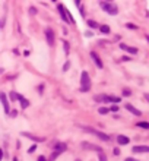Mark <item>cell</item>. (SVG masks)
<instances>
[{
    "label": "cell",
    "instance_id": "cell-1",
    "mask_svg": "<svg viewBox=\"0 0 149 161\" xmlns=\"http://www.w3.org/2000/svg\"><path fill=\"white\" fill-rule=\"evenodd\" d=\"M80 91L82 92H86V91H89L91 88V81H89V75L86 72H82V75H80Z\"/></svg>",
    "mask_w": 149,
    "mask_h": 161
},
{
    "label": "cell",
    "instance_id": "cell-2",
    "mask_svg": "<svg viewBox=\"0 0 149 161\" xmlns=\"http://www.w3.org/2000/svg\"><path fill=\"white\" fill-rule=\"evenodd\" d=\"M99 5H101V7L107 12V13H110V15H117L118 13V7L114 3H111V2H101Z\"/></svg>",
    "mask_w": 149,
    "mask_h": 161
},
{
    "label": "cell",
    "instance_id": "cell-3",
    "mask_svg": "<svg viewBox=\"0 0 149 161\" xmlns=\"http://www.w3.org/2000/svg\"><path fill=\"white\" fill-rule=\"evenodd\" d=\"M83 130L88 132V133H92V135H95V136H98L99 139H102V141H105V142H110V141H111L110 135H107V133H104V132L95 130V129H92V128H83Z\"/></svg>",
    "mask_w": 149,
    "mask_h": 161
},
{
    "label": "cell",
    "instance_id": "cell-4",
    "mask_svg": "<svg viewBox=\"0 0 149 161\" xmlns=\"http://www.w3.org/2000/svg\"><path fill=\"white\" fill-rule=\"evenodd\" d=\"M94 100L95 101H102V103H120V98L113 97V95H95Z\"/></svg>",
    "mask_w": 149,
    "mask_h": 161
},
{
    "label": "cell",
    "instance_id": "cell-5",
    "mask_svg": "<svg viewBox=\"0 0 149 161\" xmlns=\"http://www.w3.org/2000/svg\"><path fill=\"white\" fill-rule=\"evenodd\" d=\"M45 38H47L48 45H54V31L51 28H47L45 29Z\"/></svg>",
    "mask_w": 149,
    "mask_h": 161
},
{
    "label": "cell",
    "instance_id": "cell-6",
    "mask_svg": "<svg viewBox=\"0 0 149 161\" xmlns=\"http://www.w3.org/2000/svg\"><path fill=\"white\" fill-rule=\"evenodd\" d=\"M132 152H136V154H145V152H149V146H148V145H136V146H133Z\"/></svg>",
    "mask_w": 149,
    "mask_h": 161
},
{
    "label": "cell",
    "instance_id": "cell-7",
    "mask_svg": "<svg viewBox=\"0 0 149 161\" xmlns=\"http://www.w3.org/2000/svg\"><path fill=\"white\" fill-rule=\"evenodd\" d=\"M82 148H83V150H91V151H96V152L102 151V150H101V148H99L98 145H94V144H88V142H82Z\"/></svg>",
    "mask_w": 149,
    "mask_h": 161
},
{
    "label": "cell",
    "instance_id": "cell-8",
    "mask_svg": "<svg viewBox=\"0 0 149 161\" xmlns=\"http://www.w3.org/2000/svg\"><path fill=\"white\" fill-rule=\"evenodd\" d=\"M22 136H25V138H29V139H32V141H35V142H44V141H45V138H41V136H35V135H31V133H27V132H23Z\"/></svg>",
    "mask_w": 149,
    "mask_h": 161
},
{
    "label": "cell",
    "instance_id": "cell-9",
    "mask_svg": "<svg viewBox=\"0 0 149 161\" xmlns=\"http://www.w3.org/2000/svg\"><path fill=\"white\" fill-rule=\"evenodd\" d=\"M91 57L94 59V61H95V65L99 67V69H102L104 67V65H102V61H101V57H99L95 51H91Z\"/></svg>",
    "mask_w": 149,
    "mask_h": 161
},
{
    "label": "cell",
    "instance_id": "cell-10",
    "mask_svg": "<svg viewBox=\"0 0 149 161\" xmlns=\"http://www.w3.org/2000/svg\"><path fill=\"white\" fill-rule=\"evenodd\" d=\"M66 144H63V142H57L56 145H54V151L57 152V154H63L65 151H66Z\"/></svg>",
    "mask_w": 149,
    "mask_h": 161
},
{
    "label": "cell",
    "instance_id": "cell-11",
    "mask_svg": "<svg viewBox=\"0 0 149 161\" xmlns=\"http://www.w3.org/2000/svg\"><path fill=\"white\" fill-rule=\"evenodd\" d=\"M57 9H59V13H60L61 19H63L65 22H69V19H67V15H66V10H65V6L61 5V3H59V5H57Z\"/></svg>",
    "mask_w": 149,
    "mask_h": 161
},
{
    "label": "cell",
    "instance_id": "cell-12",
    "mask_svg": "<svg viewBox=\"0 0 149 161\" xmlns=\"http://www.w3.org/2000/svg\"><path fill=\"white\" fill-rule=\"evenodd\" d=\"M120 48H121V50H124V51H127V53H130V54H136V53H138V48L126 45V44H120Z\"/></svg>",
    "mask_w": 149,
    "mask_h": 161
},
{
    "label": "cell",
    "instance_id": "cell-13",
    "mask_svg": "<svg viewBox=\"0 0 149 161\" xmlns=\"http://www.w3.org/2000/svg\"><path fill=\"white\" fill-rule=\"evenodd\" d=\"M117 142H118V145H127L130 142V139L127 138V136H124V135H118L117 136Z\"/></svg>",
    "mask_w": 149,
    "mask_h": 161
},
{
    "label": "cell",
    "instance_id": "cell-14",
    "mask_svg": "<svg viewBox=\"0 0 149 161\" xmlns=\"http://www.w3.org/2000/svg\"><path fill=\"white\" fill-rule=\"evenodd\" d=\"M0 100H2V103H3L5 111H6V113H9V103H7V97H6V94H0Z\"/></svg>",
    "mask_w": 149,
    "mask_h": 161
},
{
    "label": "cell",
    "instance_id": "cell-15",
    "mask_svg": "<svg viewBox=\"0 0 149 161\" xmlns=\"http://www.w3.org/2000/svg\"><path fill=\"white\" fill-rule=\"evenodd\" d=\"M126 108L130 111V113H133L134 116H142V113H140V111H139L138 108H136V107H133L132 104H126Z\"/></svg>",
    "mask_w": 149,
    "mask_h": 161
},
{
    "label": "cell",
    "instance_id": "cell-16",
    "mask_svg": "<svg viewBox=\"0 0 149 161\" xmlns=\"http://www.w3.org/2000/svg\"><path fill=\"white\" fill-rule=\"evenodd\" d=\"M18 100H19V103H21L22 108H27V107L29 106V101H28V100H27V98H25V97L19 95V94H18Z\"/></svg>",
    "mask_w": 149,
    "mask_h": 161
},
{
    "label": "cell",
    "instance_id": "cell-17",
    "mask_svg": "<svg viewBox=\"0 0 149 161\" xmlns=\"http://www.w3.org/2000/svg\"><path fill=\"white\" fill-rule=\"evenodd\" d=\"M136 126H138V128H143V129H149V123L148 122H139Z\"/></svg>",
    "mask_w": 149,
    "mask_h": 161
},
{
    "label": "cell",
    "instance_id": "cell-18",
    "mask_svg": "<svg viewBox=\"0 0 149 161\" xmlns=\"http://www.w3.org/2000/svg\"><path fill=\"white\" fill-rule=\"evenodd\" d=\"M98 158H99V161H107L105 152H104V151H99V152H98Z\"/></svg>",
    "mask_w": 149,
    "mask_h": 161
},
{
    "label": "cell",
    "instance_id": "cell-19",
    "mask_svg": "<svg viewBox=\"0 0 149 161\" xmlns=\"http://www.w3.org/2000/svg\"><path fill=\"white\" fill-rule=\"evenodd\" d=\"M99 29H101L102 34H110V27H107V25H101V27H99Z\"/></svg>",
    "mask_w": 149,
    "mask_h": 161
},
{
    "label": "cell",
    "instance_id": "cell-20",
    "mask_svg": "<svg viewBox=\"0 0 149 161\" xmlns=\"http://www.w3.org/2000/svg\"><path fill=\"white\" fill-rule=\"evenodd\" d=\"M86 23H88V27H89V28H96V27H98V23H96L95 21H88Z\"/></svg>",
    "mask_w": 149,
    "mask_h": 161
},
{
    "label": "cell",
    "instance_id": "cell-21",
    "mask_svg": "<svg viewBox=\"0 0 149 161\" xmlns=\"http://www.w3.org/2000/svg\"><path fill=\"white\" fill-rule=\"evenodd\" d=\"M98 111H99V114H107V113H108V108H107V107H99Z\"/></svg>",
    "mask_w": 149,
    "mask_h": 161
},
{
    "label": "cell",
    "instance_id": "cell-22",
    "mask_svg": "<svg viewBox=\"0 0 149 161\" xmlns=\"http://www.w3.org/2000/svg\"><path fill=\"white\" fill-rule=\"evenodd\" d=\"M10 100H12V101L18 100V94H16V92H10Z\"/></svg>",
    "mask_w": 149,
    "mask_h": 161
},
{
    "label": "cell",
    "instance_id": "cell-23",
    "mask_svg": "<svg viewBox=\"0 0 149 161\" xmlns=\"http://www.w3.org/2000/svg\"><path fill=\"white\" fill-rule=\"evenodd\" d=\"M123 95L124 97H130L132 95V91L130 90H123Z\"/></svg>",
    "mask_w": 149,
    "mask_h": 161
},
{
    "label": "cell",
    "instance_id": "cell-24",
    "mask_svg": "<svg viewBox=\"0 0 149 161\" xmlns=\"http://www.w3.org/2000/svg\"><path fill=\"white\" fill-rule=\"evenodd\" d=\"M69 67H70V63L67 61V63H65V66H63V70H67Z\"/></svg>",
    "mask_w": 149,
    "mask_h": 161
},
{
    "label": "cell",
    "instance_id": "cell-25",
    "mask_svg": "<svg viewBox=\"0 0 149 161\" xmlns=\"http://www.w3.org/2000/svg\"><path fill=\"white\" fill-rule=\"evenodd\" d=\"M127 28H132V29H136V28H138V27H136V25H133V23H127Z\"/></svg>",
    "mask_w": 149,
    "mask_h": 161
},
{
    "label": "cell",
    "instance_id": "cell-26",
    "mask_svg": "<svg viewBox=\"0 0 149 161\" xmlns=\"http://www.w3.org/2000/svg\"><path fill=\"white\" fill-rule=\"evenodd\" d=\"M114 155H120V150H118V148H114Z\"/></svg>",
    "mask_w": 149,
    "mask_h": 161
},
{
    "label": "cell",
    "instance_id": "cell-27",
    "mask_svg": "<svg viewBox=\"0 0 149 161\" xmlns=\"http://www.w3.org/2000/svg\"><path fill=\"white\" fill-rule=\"evenodd\" d=\"M35 150H37V146H35V145H32V146L29 148V151H28V152H34Z\"/></svg>",
    "mask_w": 149,
    "mask_h": 161
},
{
    "label": "cell",
    "instance_id": "cell-28",
    "mask_svg": "<svg viewBox=\"0 0 149 161\" xmlns=\"http://www.w3.org/2000/svg\"><path fill=\"white\" fill-rule=\"evenodd\" d=\"M38 161H47V158H45L44 155H40V157H38Z\"/></svg>",
    "mask_w": 149,
    "mask_h": 161
},
{
    "label": "cell",
    "instance_id": "cell-29",
    "mask_svg": "<svg viewBox=\"0 0 149 161\" xmlns=\"http://www.w3.org/2000/svg\"><path fill=\"white\" fill-rule=\"evenodd\" d=\"M118 110V106H111V111H117Z\"/></svg>",
    "mask_w": 149,
    "mask_h": 161
},
{
    "label": "cell",
    "instance_id": "cell-30",
    "mask_svg": "<svg viewBox=\"0 0 149 161\" xmlns=\"http://www.w3.org/2000/svg\"><path fill=\"white\" fill-rule=\"evenodd\" d=\"M63 44H65V50H66V53H69V45H67V43L65 41Z\"/></svg>",
    "mask_w": 149,
    "mask_h": 161
},
{
    "label": "cell",
    "instance_id": "cell-31",
    "mask_svg": "<svg viewBox=\"0 0 149 161\" xmlns=\"http://www.w3.org/2000/svg\"><path fill=\"white\" fill-rule=\"evenodd\" d=\"M124 161H139V160H134V158H126Z\"/></svg>",
    "mask_w": 149,
    "mask_h": 161
},
{
    "label": "cell",
    "instance_id": "cell-32",
    "mask_svg": "<svg viewBox=\"0 0 149 161\" xmlns=\"http://www.w3.org/2000/svg\"><path fill=\"white\" fill-rule=\"evenodd\" d=\"M2 158H3V151L0 150V161H2Z\"/></svg>",
    "mask_w": 149,
    "mask_h": 161
},
{
    "label": "cell",
    "instance_id": "cell-33",
    "mask_svg": "<svg viewBox=\"0 0 149 161\" xmlns=\"http://www.w3.org/2000/svg\"><path fill=\"white\" fill-rule=\"evenodd\" d=\"M145 100H146V101H149V94H145Z\"/></svg>",
    "mask_w": 149,
    "mask_h": 161
},
{
    "label": "cell",
    "instance_id": "cell-34",
    "mask_svg": "<svg viewBox=\"0 0 149 161\" xmlns=\"http://www.w3.org/2000/svg\"><path fill=\"white\" fill-rule=\"evenodd\" d=\"M145 38L148 40V43H149V35H145Z\"/></svg>",
    "mask_w": 149,
    "mask_h": 161
}]
</instances>
